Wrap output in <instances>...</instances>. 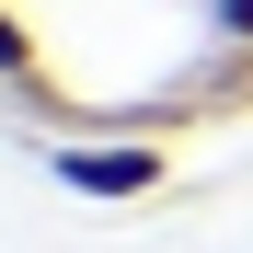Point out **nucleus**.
Returning <instances> with one entry per match:
<instances>
[{
    "instance_id": "1",
    "label": "nucleus",
    "mask_w": 253,
    "mask_h": 253,
    "mask_svg": "<svg viewBox=\"0 0 253 253\" xmlns=\"http://www.w3.org/2000/svg\"><path fill=\"white\" fill-rule=\"evenodd\" d=\"M46 173L92 207H138L173 184V138H46Z\"/></svg>"
},
{
    "instance_id": "2",
    "label": "nucleus",
    "mask_w": 253,
    "mask_h": 253,
    "mask_svg": "<svg viewBox=\"0 0 253 253\" xmlns=\"http://www.w3.org/2000/svg\"><path fill=\"white\" fill-rule=\"evenodd\" d=\"M196 35L207 46H253V0H196Z\"/></svg>"
}]
</instances>
